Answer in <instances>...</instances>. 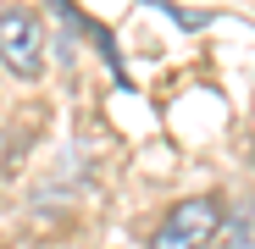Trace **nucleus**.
Wrapping results in <instances>:
<instances>
[{
  "instance_id": "1",
  "label": "nucleus",
  "mask_w": 255,
  "mask_h": 249,
  "mask_svg": "<svg viewBox=\"0 0 255 249\" xmlns=\"http://www.w3.org/2000/svg\"><path fill=\"white\" fill-rule=\"evenodd\" d=\"M217 227H222V205L200 194V199H183V205H172V211L161 216L150 249H205Z\"/></svg>"
},
{
  "instance_id": "2",
  "label": "nucleus",
  "mask_w": 255,
  "mask_h": 249,
  "mask_svg": "<svg viewBox=\"0 0 255 249\" xmlns=\"http://www.w3.org/2000/svg\"><path fill=\"white\" fill-rule=\"evenodd\" d=\"M0 61L17 78H39L45 72V28H39L33 11H22V6L0 11Z\"/></svg>"
}]
</instances>
